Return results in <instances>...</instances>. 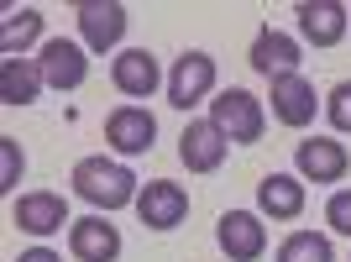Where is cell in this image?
I'll use <instances>...</instances> for the list:
<instances>
[{"label":"cell","mask_w":351,"mask_h":262,"mask_svg":"<svg viewBox=\"0 0 351 262\" xmlns=\"http://www.w3.org/2000/svg\"><path fill=\"white\" fill-rule=\"evenodd\" d=\"M73 194L110 215V210L136 204L142 184H136V174L126 168V163H116V158H79L73 163Z\"/></svg>","instance_id":"cell-1"},{"label":"cell","mask_w":351,"mask_h":262,"mask_svg":"<svg viewBox=\"0 0 351 262\" xmlns=\"http://www.w3.org/2000/svg\"><path fill=\"white\" fill-rule=\"evenodd\" d=\"M210 121L226 131L231 147H252V142H263V131H267V110L252 89H220L210 100Z\"/></svg>","instance_id":"cell-2"},{"label":"cell","mask_w":351,"mask_h":262,"mask_svg":"<svg viewBox=\"0 0 351 262\" xmlns=\"http://www.w3.org/2000/svg\"><path fill=\"white\" fill-rule=\"evenodd\" d=\"M210 95H215V58L199 53V47H189V53L173 58V69H168V105H173V110H194V105H205Z\"/></svg>","instance_id":"cell-3"},{"label":"cell","mask_w":351,"mask_h":262,"mask_svg":"<svg viewBox=\"0 0 351 262\" xmlns=\"http://www.w3.org/2000/svg\"><path fill=\"white\" fill-rule=\"evenodd\" d=\"M136 215H142L147 231H173V226L189 220V189L173 184V178H152L136 194Z\"/></svg>","instance_id":"cell-4"},{"label":"cell","mask_w":351,"mask_h":262,"mask_svg":"<svg viewBox=\"0 0 351 262\" xmlns=\"http://www.w3.org/2000/svg\"><path fill=\"white\" fill-rule=\"evenodd\" d=\"M37 69H43L47 89L69 95V89H79L89 79V47L84 43H69V37H47L43 53H37Z\"/></svg>","instance_id":"cell-5"},{"label":"cell","mask_w":351,"mask_h":262,"mask_svg":"<svg viewBox=\"0 0 351 262\" xmlns=\"http://www.w3.org/2000/svg\"><path fill=\"white\" fill-rule=\"evenodd\" d=\"M73 16H79V37H84L89 53H116L121 37H126V21H132L121 0H84Z\"/></svg>","instance_id":"cell-6"},{"label":"cell","mask_w":351,"mask_h":262,"mask_svg":"<svg viewBox=\"0 0 351 262\" xmlns=\"http://www.w3.org/2000/svg\"><path fill=\"white\" fill-rule=\"evenodd\" d=\"M215 241L231 262H257L267 252V226H263V215H252V210H226L220 226H215Z\"/></svg>","instance_id":"cell-7"},{"label":"cell","mask_w":351,"mask_h":262,"mask_svg":"<svg viewBox=\"0 0 351 262\" xmlns=\"http://www.w3.org/2000/svg\"><path fill=\"white\" fill-rule=\"evenodd\" d=\"M105 142L116 147L121 158L152 152V142H158V121H152V110H142V105H121V110L105 116Z\"/></svg>","instance_id":"cell-8"},{"label":"cell","mask_w":351,"mask_h":262,"mask_svg":"<svg viewBox=\"0 0 351 262\" xmlns=\"http://www.w3.org/2000/svg\"><path fill=\"white\" fill-rule=\"evenodd\" d=\"M293 16H299V37H304L309 47H336L341 37H346V27H351V11L341 0H299Z\"/></svg>","instance_id":"cell-9"},{"label":"cell","mask_w":351,"mask_h":262,"mask_svg":"<svg viewBox=\"0 0 351 262\" xmlns=\"http://www.w3.org/2000/svg\"><path fill=\"white\" fill-rule=\"evenodd\" d=\"M267 100H273V121H283V126H309L315 121V110H320V100H315V84H309L304 73H278V79H267Z\"/></svg>","instance_id":"cell-10"},{"label":"cell","mask_w":351,"mask_h":262,"mask_svg":"<svg viewBox=\"0 0 351 262\" xmlns=\"http://www.w3.org/2000/svg\"><path fill=\"white\" fill-rule=\"evenodd\" d=\"M226 152H231V142H226V131H220L210 116L205 121H189L184 136H178V158H184L189 174H215L220 163H226Z\"/></svg>","instance_id":"cell-11"},{"label":"cell","mask_w":351,"mask_h":262,"mask_svg":"<svg viewBox=\"0 0 351 262\" xmlns=\"http://www.w3.org/2000/svg\"><path fill=\"white\" fill-rule=\"evenodd\" d=\"M293 168H299L304 184H341L346 168H351V152L341 142H330V136H309V142H299V152H293Z\"/></svg>","instance_id":"cell-12"},{"label":"cell","mask_w":351,"mask_h":262,"mask_svg":"<svg viewBox=\"0 0 351 262\" xmlns=\"http://www.w3.org/2000/svg\"><path fill=\"white\" fill-rule=\"evenodd\" d=\"M11 220H16L27 236H53V231H63V226H73V220H69V200H63V194H53V189L21 194V200L11 204Z\"/></svg>","instance_id":"cell-13"},{"label":"cell","mask_w":351,"mask_h":262,"mask_svg":"<svg viewBox=\"0 0 351 262\" xmlns=\"http://www.w3.org/2000/svg\"><path fill=\"white\" fill-rule=\"evenodd\" d=\"M110 84H116L126 100H152V89L162 84V69L147 47H121L116 63H110Z\"/></svg>","instance_id":"cell-14"},{"label":"cell","mask_w":351,"mask_h":262,"mask_svg":"<svg viewBox=\"0 0 351 262\" xmlns=\"http://www.w3.org/2000/svg\"><path fill=\"white\" fill-rule=\"evenodd\" d=\"M69 252L79 262H116L121 257V231L105 215H84L69 226Z\"/></svg>","instance_id":"cell-15"},{"label":"cell","mask_w":351,"mask_h":262,"mask_svg":"<svg viewBox=\"0 0 351 262\" xmlns=\"http://www.w3.org/2000/svg\"><path fill=\"white\" fill-rule=\"evenodd\" d=\"M247 63L263 73V79H278V73H299V43H293L289 32H278V27H263L257 37H252Z\"/></svg>","instance_id":"cell-16"},{"label":"cell","mask_w":351,"mask_h":262,"mask_svg":"<svg viewBox=\"0 0 351 262\" xmlns=\"http://www.w3.org/2000/svg\"><path fill=\"white\" fill-rule=\"evenodd\" d=\"M257 210L267 220H299L304 215V178L293 174H267L257 184Z\"/></svg>","instance_id":"cell-17"},{"label":"cell","mask_w":351,"mask_h":262,"mask_svg":"<svg viewBox=\"0 0 351 262\" xmlns=\"http://www.w3.org/2000/svg\"><path fill=\"white\" fill-rule=\"evenodd\" d=\"M47 89L37 58H0V100L5 105H32Z\"/></svg>","instance_id":"cell-18"},{"label":"cell","mask_w":351,"mask_h":262,"mask_svg":"<svg viewBox=\"0 0 351 262\" xmlns=\"http://www.w3.org/2000/svg\"><path fill=\"white\" fill-rule=\"evenodd\" d=\"M43 37V11L37 5H16V11H5V21H0V53L5 58H27V47Z\"/></svg>","instance_id":"cell-19"},{"label":"cell","mask_w":351,"mask_h":262,"mask_svg":"<svg viewBox=\"0 0 351 262\" xmlns=\"http://www.w3.org/2000/svg\"><path fill=\"white\" fill-rule=\"evenodd\" d=\"M278 262H336V247L320 231H293V236H283Z\"/></svg>","instance_id":"cell-20"},{"label":"cell","mask_w":351,"mask_h":262,"mask_svg":"<svg viewBox=\"0 0 351 262\" xmlns=\"http://www.w3.org/2000/svg\"><path fill=\"white\" fill-rule=\"evenodd\" d=\"M21 168H27V158H21V142H16V136H0V189H5V194L21 184Z\"/></svg>","instance_id":"cell-21"},{"label":"cell","mask_w":351,"mask_h":262,"mask_svg":"<svg viewBox=\"0 0 351 262\" xmlns=\"http://www.w3.org/2000/svg\"><path fill=\"white\" fill-rule=\"evenodd\" d=\"M325 116H330V126H336V131H346V136H351V79H341V84L325 95Z\"/></svg>","instance_id":"cell-22"},{"label":"cell","mask_w":351,"mask_h":262,"mask_svg":"<svg viewBox=\"0 0 351 262\" xmlns=\"http://www.w3.org/2000/svg\"><path fill=\"white\" fill-rule=\"evenodd\" d=\"M325 220H330V231L351 236V189H336L325 200Z\"/></svg>","instance_id":"cell-23"},{"label":"cell","mask_w":351,"mask_h":262,"mask_svg":"<svg viewBox=\"0 0 351 262\" xmlns=\"http://www.w3.org/2000/svg\"><path fill=\"white\" fill-rule=\"evenodd\" d=\"M16 262H63V257H58L53 247H27V252H21Z\"/></svg>","instance_id":"cell-24"}]
</instances>
